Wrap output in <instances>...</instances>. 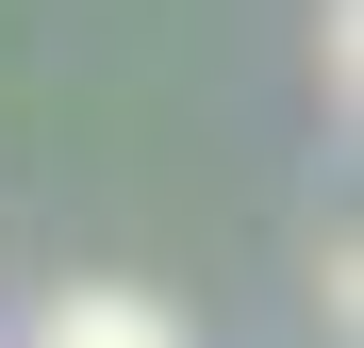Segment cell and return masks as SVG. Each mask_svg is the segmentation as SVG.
I'll return each mask as SVG.
<instances>
[{
    "label": "cell",
    "instance_id": "1",
    "mask_svg": "<svg viewBox=\"0 0 364 348\" xmlns=\"http://www.w3.org/2000/svg\"><path fill=\"white\" fill-rule=\"evenodd\" d=\"M17 348H182V315L149 299V282H67V299H33Z\"/></svg>",
    "mask_w": 364,
    "mask_h": 348
}]
</instances>
